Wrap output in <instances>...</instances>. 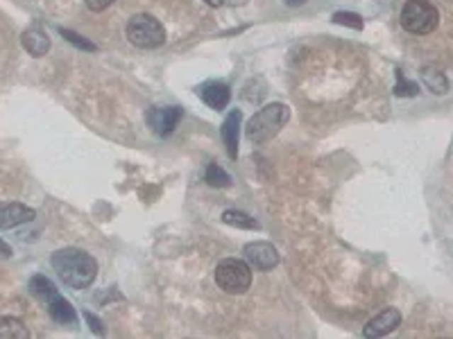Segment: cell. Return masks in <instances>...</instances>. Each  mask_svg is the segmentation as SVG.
Masks as SVG:
<instances>
[{"label": "cell", "mask_w": 453, "mask_h": 339, "mask_svg": "<svg viewBox=\"0 0 453 339\" xmlns=\"http://www.w3.org/2000/svg\"><path fill=\"white\" fill-rule=\"evenodd\" d=\"M57 276L62 278V283L73 287V289H86L93 285V280L98 276V263L91 253L77 247H66L52 253L50 258Z\"/></svg>", "instance_id": "obj_1"}, {"label": "cell", "mask_w": 453, "mask_h": 339, "mask_svg": "<svg viewBox=\"0 0 453 339\" xmlns=\"http://www.w3.org/2000/svg\"><path fill=\"white\" fill-rule=\"evenodd\" d=\"M288 120H290V109L281 102H272V104H268V107L259 109L252 115L247 127H245V134L252 143L263 145L281 132Z\"/></svg>", "instance_id": "obj_2"}, {"label": "cell", "mask_w": 453, "mask_h": 339, "mask_svg": "<svg viewBox=\"0 0 453 339\" xmlns=\"http://www.w3.org/2000/svg\"><path fill=\"white\" fill-rule=\"evenodd\" d=\"M125 34H127V41L134 43L136 48H145V50L161 48V45L166 43V30L152 14L132 16L127 21Z\"/></svg>", "instance_id": "obj_3"}, {"label": "cell", "mask_w": 453, "mask_h": 339, "mask_svg": "<svg viewBox=\"0 0 453 339\" xmlns=\"http://www.w3.org/2000/svg\"><path fill=\"white\" fill-rule=\"evenodd\" d=\"M440 23V11L428 0H408L401 9V25L410 34H431Z\"/></svg>", "instance_id": "obj_4"}, {"label": "cell", "mask_w": 453, "mask_h": 339, "mask_svg": "<svg viewBox=\"0 0 453 339\" xmlns=\"http://www.w3.org/2000/svg\"><path fill=\"white\" fill-rule=\"evenodd\" d=\"M216 283L227 294H245L252 285V267L247 260L227 258L216 267Z\"/></svg>", "instance_id": "obj_5"}, {"label": "cell", "mask_w": 453, "mask_h": 339, "mask_svg": "<svg viewBox=\"0 0 453 339\" xmlns=\"http://www.w3.org/2000/svg\"><path fill=\"white\" fill-rule=\"evenodd\" d=\"M245 260L259 272H270L279 265V251L270 242H250L245 247Z\"/></svg>", "instance_id": "obj_6"}, {"label": "cell", "mask_w": 453, "mask_h": 339, "mask_svg": "<svg viewBox=\"0 0 453 339\" xmlns=\"http://www.w3.org/2000/svg\"><path fill=\"white\" fill-rule=\"evenodd\" d=\"M181 113L179 107H155L147 111V125L157 136H170L181 120Z\"/></svg>", "instance_id": "obj_7"}, {"label": "cell", "mask_w": 453, "mask_h": 339, "mask_svg": "<svg viewBox=\"0 0 453 339\" xmlns=\"http://www.w3.org/2000/svg\"><path fill=\"white\" fill-rule=\"evenodd\" d=\"M399 326H401V314H399V310L388 308V310H383L381 314H376L374 319L367 321L363 335H365V337H386V335H390L392 331H397Z\"/></svg>", "instance_id": "obj_8"}, {"label": "cell", "mask_w": 453, "mask_h": 339, "mask_svg": "<svg viewBox=\"0 0 453 339\" xmlns=\"http://www.w3.org/2000/svg\"><path fill=\"white\" fill-rule=\"evenodd\" d=\"M37 217V213L26 204H0V229H14L28 224Z\"/></svg>", "instance_id": "obj_9"}, {"label": "cell", "mask_w": 453, "mask_h": 339, "mask_svg": "<svg viewBox=\"0 0 453 339\" xmlns=\"http://www.w3.org/2000/svg\"><path fill=\"white\" fill-rule=\"evenodd\" d=\"M200 98L204 104H208L211 109L220 111V109H225L229 100H231V91L229 86L225 84V81H206V84L200 86Z\"/></svg>", "instance_id": "obj_10"}, {"label": "cell", "mask_w": 453, "mask_h": 339, "mask_svg": "<svg viewBox=\"0 0 453 339\" xmlns=\"http://www.w3.org/2000/svg\"><path fill=\"white\" fill-rule=\"evenodd\" d=\"M240 122H242V113L236 109L231 111L225 122H223V140H225V147H227V154L229 159L238 156V138H240Z\"/></svg>", "instance_id": "obj_11"}, {"label": "cell", "mask_w": 453, "mask_h": 339, "mask_svg": "<svg viewBox=\"0 0 453 339\" xmlns=\"http://www.w3.org/2000/svg\"><path fill=\"white\" fill-rule=\"evenodd\" d=\"M23 48H26L32 57H43L50 50V39L41 28H30L23 32Z\"/></svg>", "instance_id": "obj_12"}, {"label": "cell", "mask_w": 453, "mask_h": 339, "mask_svg": "<svg viewBox=\"0 0 453 339\" xmlns=\"http://www.w3.org/2000/svg\"><path fill=\"white\" fill-rule=\"evenodd\" d=\"M48 310H50V317L57 321V323H62V326H75L77 323V312L75 308L68 303L62 294H57L50 303H48Z\"/></svg>", "instance_id": "obj_13"}, {"label": "cell", "mask_w": 453, "mask_h": 339, "mask_svg": "<svg viewBox=\"0 0 453 339\" xmlns=\"http://www.w3.org/2000/svg\"><path fill=\"white\" fill-rule=\"evenodd\" d=\"M422 81L426 84V88L431 93H437V96H447L449 93V79L440 68L435 66H426L422 68Z\"/></svg>", "instance_id": "obj_14"}, {"label": "cell", "mask_w": 453, "mask_h": 339, "mask_svg": "<svg viewBox=\"0 0 453 339\" xmlns=\"http://www.w3.org/2000/svg\"><path fill=\"white\" fill-rule=\"evenodd\" d=\"M30 331L16 317H0V339H28Z\"/></svg>", "instance_id": "obj_15"}, {"label": "cell", "mask_w": 453, "mask_h": 339, "mask_svg": "<svg viewBox=\"0 0 453 339\" xmlns=\"http://www.w3.org/2000/svg\"><path fill=\"white\" fill-rule=\"evenodd\" d=\"M30 292L37 299H41V301H52L57 294H60V292H57V287L52 285V280L50 278H45V276H32L30 278Z\"/></svg>", "instance_id": "obj_16"}, {"label": "cell", "mask_w": 453, "mask_h": 339, "mask_svg": "<svg viewBox=\"0 0 453 339\" xmlns=\"http://www.w3.org/2000/svg\"><path fill=\"white\" fill-rule=\"evenodd\" d=\"M223 222L229 226H236V229H259V222L250 217L247 213H242V210H225L223 213Z\"/></svg>", "instance_id": "obj_17"}, {"label": "cell", "mask_w": 453, "mask_h": 339, "mask_svg": "<svg viewBox=\"0 0 453 339\" xmlns=\"http://www.w3.org/2000/svg\"><path fill=\"white\" fill-rule=\"evenodd\" d=\"M206 183L211 185V188H229L231 185V179H229V174L220 168V166H216V163H211V166L206 168Z\"/></svg>", "instance_id": "obj_18"}, {"label": "cell", "mask_w": 453, "mask_h": 339, "mask_svg": "<svg viewBox=\"0 0 453 339\" xmlns=\"http://www.w3.org/2000/svg\"><path fill=\"white\" fill-rule=\"evenodd\" d=\"M333 23H338V25H347L352 30H363V18L354 14V11H335L333 14Z\"/></svg>", "instance_id": "obj_19"}, {"label": "cell", "mask_w": 453, "mask_h": 339, "mask_svg": "<svg viewBox=\"0 0 453 339\" xmlns=\"http://www.w3.org/2000/svg\"><path fill=\"white\" fill-rule=\"evenodd\" d=\"M417 84L415 81H408L403 77V73L401 70H397V86H394V96H399V98H413V96H417Z\"/></svg>", "instance_id": "obj_20"}, {"label": "cell", "mask_w": 453, "mask_h": 339, "mask_svg": "<svg viewBox=\"0 0 453 339\" xmlns=\"http://www.w3.org/2000/svg\"><path fill=\"white\" fill-rule=\"evenodd\" d=\"M60 34L62 37L68 41V43H73V45H77V48H82V50H98L96 48V43H91V41H86L84 37H79L77 32H71V30H66V28H60Z\"/></svg>", "instance_id": "obj_21"}, {"label": "cell", "mask_w": 453, "mask_h": 339, "mask_svg": "<svg viewBox=\"0 0 453 339\" xmlns=\"http://www.w3.org/2000/svg\"><path fill=\"white\" fill-rule=\"evenodd\" d=\"M111 3H113V0H86V7L91 11H104Z\"/></svg>", "instance_id": "obj_22"}, {"label": "cell", "mask_w": 453, "mask_h": 339, "mask_svg": "<svg viewBox=\"0 0 453 339\" xmlns=\"http://www.w3.org/2000/svg\"><path fill=\"white\" fill-rule=\"evenodd\" d=\"M84 317H86V321H89V326H91V328H93V331H96L98 335H102V326H100V319L96 317V314H91V312H86V314H84Z\"/></svg>", "instance_id": "obj_23"}, {"label": "cell", "mask_w": 453, "mask_h": 339, "mask_svg": "<svg viewBox=\"0 0 453 339\" xmlns=\"http://www.w3.org/2000/svg\"><path fill=\"white\" fill-rule=\"evenodd\" d=\"M9 255H11V247L5 240H0V258H9Z\"/></svg>", "instance_id": "obj_24"}, {"label": "cell", "mask_w": 453, "mask_h": 339, "mask_svg": "<svg viewBox=\"0 0 453 339\" xmlns=\"http://www.w3.org/2000/svg\"><path fill=\"white\" fill-rule=\"evenodd\" d=\"M286 5H290V7H299V5H304L306 0H284Z\"/></svg>", "instance_id": "obj_25"}, {"label": "cell", "mask_w": 453, "mask_h": 339, "mask_svg": "<svg viewBox=\"0 0 453 339\" xmlns=\"http://www.w3.org/2000/svg\"><path fill=\"white\" fill-rule=\"evenodd\" d=\"M204 3H206V5H211V7H220V5L225 3V0H204Z\"/></svg>", "instance_id": "obj_26"}]
</instances>
